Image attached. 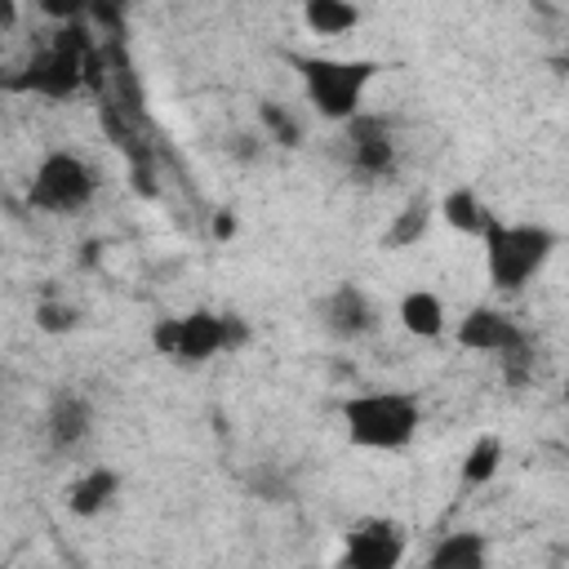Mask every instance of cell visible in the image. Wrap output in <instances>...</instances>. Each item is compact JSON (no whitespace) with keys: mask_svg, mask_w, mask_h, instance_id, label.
I'll use <instances>...</instances> for the list:
<instances>
[{"mask_svg":"<svg viewBox=\"0 0 569 569\" xmlns=\"http://www.w3.org/2000/svg\"><path fill=\"white\" fill-rule=\"evenodd\" d=\"M338 413H342L347 440L369 453H400L422 431V405L413 391H391V387L356 391L338 405Z\"/></svg>","mask_w":569,"mask_h":569,"instance_id":"6da1fadb","label":"cell"},{"mask_svg":"<svg viewBox=\"0 0 569 569\" xmlns=\"http://www.w3.org/2000/svg\"><path fill=\"white\" fill-rule=\"evenodd\" d=\"M289 62L302 80L311 111L333 124H347L351 116L365 111V93L382 71L373 58H333V53H289Z\"/></svg>","mask_w":569,"mask_h":569,"instance_id":"7a4b0ae2","label":"cell"},{"mask_svg":"<svg viewBox=\"0 0 569 569\" xmlns=\"http://www.w3.org/2000/svg\"><path fill=\"white\" fill-rule=\"evenodd\" d=\"M485 244V276L498 293H520L560 249V231L542 227V222H502L493 213V222L480 236Z\"/></svg>","mask_w":569,"mask_h":569,"instance_id":"3957f363","label":"cell"},{"mask_svg":"<svg viewBox=\"0 0 569 569\" xmlns=\"http://www.w3.org/2000/svg\"><path fill=\"white\" fill-rule=\"evenodd\" d=\"M89 71H93V44H89L84 27H71V22H67L53 40H44V44L22 62L18 76L4 80V89H13V93H36V98H44V102H67V98H76V93L84 89Z\"/></svg>","mask_w":569,"mask_h":569,"instance_id":"277c9868","label":"cell"},{"mask_svg":"<svg viewBox=\"0 0 569 569\" xmlns=\"http://www.w3.org/2000/svg\"><path fill=\"white\" fill-rule=\"evenodd\" d=\"M249 342L244 320L222 316L213 307H191L182 316H160L151 325V347L173 365H204Z\"/></svg>","mask_w":569,"mask_h":569,"instance_id":"5b68a950","label":"cell"},{"mask_svg":"<svg viewBox=\"0 0 569 569\" xmlns=\"http://www.w3.org/2000/svg\"><path fill=\"white\" fill-rule=\"evenodd\" d=\"M93 196H98L93 164L80 151H67V147L44 151L36 173H31V182H27V204L40 209V213H58V218L89 209Z\"/></svg>","mask_w":569,"mask_h":569,"instance_id":"8992f818","label":"cell"},{"mask_svg":"<svg viewBox=\"0 0 569 569\" xmlns=\"http://www.w3.org/2000/svg\"><path fill=\"white\" fill-rule=\"evenodd\" d=\"M462 351H480V356H498V365L507 369L511 382H525L533 373V342L520 329L516 316L498 311V307H471L458 329H453Z\"/></svg>","mask_w":569,"mask_h":569,"instance_id":"52a82bcc","label":"cell"},{"mask_svg":"<svg viewBox=\"0 0 569 569\" xmlns=\"http://www.w3.org/2000/svg\"><path fill=\"white\" fill-rule=\"evenodd\" d=\"M409 551V529L396 516H365L347 529L338 569H400Z\"/></svg>","mask_w":569,"mask_h":569,"instance_id":"ba28073f","label":"cell"},{"mask_svg":"<svg viewBox=\"0 0 569 569\" xmlns=\"http://www.w3.org/2000/svg\"><path fill=\"white\" fill-rule=\"evenodd\" d=\"M342 129H347V164H351V173H360V178H387V173H396L400 151H396V133H391V124L382 116L360 111Z\"/></svg>","mask_w":569,"mask_h":569,"instance_id":"9c48e42d","label":"cell"},{"mask_svg":"<svg viewBox=\"0 0 569 569\" xmlns=\"http://www.w3.org/2000/svg\"><path fill=\"white\" fill-rule=\"evenodd\" d=\"M320 325L329 338L356 342V338H369L378 329V307L360 284H338L320 298Z\"/></svg>","mask_w":569,"mask_h":569,"instance_id":"30bf717a","label":"cell"},{"mask_svg":"<svg viewBox=\"0 0 569 569\" xmlns=\"http://www.w3.org/2000/svg\"><path fill=\"white\" fill-rule=\"evenodd\" d=\"M93 436V405L80 391H58L44 413V440L53 453H76Z\"/></svg>","mask_w":569,"mask_h":569,"instance_id":"8fae6325","label":"cell"},{"mask_svg":"<svg viewBox=\"0 0 569 569\" xmlns=\"http://www.w3.org/2000/svg\"><path fill=\"white\" fill-rule=\"evenodd\" d=\"M116 498H120V471L107 467V462H93V467L76 471L71 485H67V493H62L67 511L80 516V520H98Z\"/></svg>","mask_w":569,"mask_h":569,"instance_id":"7c38bea8","label":"cell"},{"mask_svg":"<svg viewBox=\"0 0 569 569\" xmlns=\"http://www.w3.org/2000/svg\"><path fill=\"white\" fill-rule=\"evenodd\" d=\"M427 569H489V538L480 529H453L431 547Z\"/></svg>","mask_w":569,"mask_h":569,"instance_id":"4fadbf2b","label":"cell"},{"mask_svg":"<svg viewBox=\"0 0 569 569\" xmlns=\"http://www.w3.org/2000/svg\"><path fill=\"white\" fill-rule=\"evenodd\" d=\"M431 222H436V200H431L427 191L409 196V200L400 204V213L391 218V227L382 231V249H391V253H400V249H413L418 240H427Z\"/></svg>","mask_w":569,"mask_h":569,"instance_id":"5bb4252c","label":"cell"},{"mask_svg":"<svg viewBox=\"0 0 569 569\" xmlns=\"http://www.w3.org/2000/svg\"><path fill=\"white\" fill-rule=\"evenodd\" d=\"M436 218L449 227V231H462V236H485V227L493 222V213H489V204L471 191V187H453V191H445V200L436 204Z\"/></svg>","mask_w":569,"mask_h":569,"instance_id":"9a60e30c","label":"cell"},{"mask_svg":"<svg viewBox=\"0 0 569 569\" xmlns=\"http://www.w3.org/2000/svg\"><path fill=\"white\" fill-rule=\"evenodd\" d=\"M396 316H400L405 333H413V338H440V333H445V325H449L445 298H440V293H431V289H409V293L400 298Z\"/></svg>","mask_w":569,"mask_h":569,"instance_id":"2e32d148","label":"cell"},{"mask_svg":"<svg viewBox=\"0 0 569 569\" xmlns=\"http://www.w3.org/2000/svg\"><path fill=\"white\" fill-rule=\"evenodd\" d=\"M502 453H507V445H502V436H493V431H485V436H476V440H471V449L462 453V471H458V480H462L467 489H485L489 480H498V467H502Z\"/></svg>","mask_w":569,"mask_h":569,"instance_id":"e0dca14e","label":"cell"},{"mask_svg":"<svg viewBox=\"0 0 569 569\" xmlns=\"http://www.w3.org/2000/svg\"><path fill=\"white\" fill-rule=\"evenodd\" d=\"M302 22L311 36H347L360 27V9L347 0H307L302 4Z\"/></svg>","mask_w":569,"mask_h":569,"instance_id":"ac0fdd59","label":"cell"},{"mask_svg":"<svg viewBox=\"0 0 569 569\" xmlns=\"http://www.w3.org/2000/svg\"><path fill=\"white\" fill-rule=\"evenodd\" d=\"M258 120H262V129L271 133V142H280V147H298V142H302V120H298L289 107L262 102V107H258Z\"/></svg>","mask_w":569,"mask_h":569,"instance_id":"d6986e66","label":"cell"},{"mask_svg":"<svg viewBox=\"0 0 569 569\" xmlns=\"http://www.w3.org/2000/svg\"><path fill=\"white\" fill-rule=\"evenodd\" d=\"M36 325L44 329V333H71L76 325H80V316H76V307L71 302H40L36 307Z\"/></svg>","mask_w":569,"mask_h":569,"instance_id":"ffe728a7","label":"cell"},{"mask_svg":"<svg viewBox=\"0 0 569 569\" xmlns=\"http://www.w3.org/2000/svg\"><path fill=\"white\" fill-rule=\"evenodd\" d=\"M18 22V4L13 0H0V31H9Z\"/></svg>","mask_w":569,"mask_h":569,"instance_id":"44dd1931","label":"cell"}]
</instances>
